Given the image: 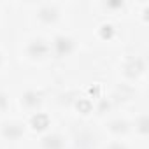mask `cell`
<instances>
[{
    "label": "cell",
    "mask_w": 149,
    "mask_h": 149,
    "mask_svg": "<svg viewBox=\"0 0 149 149\" xmlns=\"http://www.w3.org/2000/svg\"><path fill=\"white\" fill-rule=\"evenodd\" d=\"M11 46H13L16 72L51 74L54 70L49 33L19 26L11 33Z\"/></svg>",
    "instance_id": "7a4b0ae2"
},
{
    "label": "cell",
    "mask_w": 149,
    "mask_h": 149,
    "mask_svg": "<svg viewBox=\"0 0 149 149\" xmlns=\"http://www.w3.org/2000/svg\"><path fill=\"white\" fill-rule=\"evenodd\" d=\"M109 79L116 84L147 93L149 58L147 47L128 46L109 58Z\"/></svg>",
    "instance_id": "277c9868"
},
{
    "label": "cell",
    "mask_w": 149,
    "mask_h": 149,
    "mask_svg": "<svg viewBox=\"0 0 149 149\" xmlns=\"http://www.w3.org/2000/svg\"><path fill=\"white\" fill-rule=\"evenodd\" d=\"M14 30V16L11 2H0V37H11Z\"/></svg>",
    "instance_id": "4fadbf2b"
},
{
    "label": "cell",
    "mask_w": 149,
    "mask_h": 149,
    "mask_svg": "<svg viewBox=\"0 0 149 149\" xmlns=\"http://www.w3.org/2000/svg\"><path fill=\"white\" fill-rule=\"evenodd\" d=\"M67 123V121H65ZM70 133V149H98L102 135L95 123H67Z\"/></svg>",
    "instance_id": "ba28073f"
},
{
    "label": "cell",
    "mask_w": 149,
    "mask_h": 149,
    "mask_svg": "<svg viewBox=\"0 0 149 149\" xmlns=\"http://www.w3.org/2000/svg\"><path fill=\"white\" fill-rule=\"evenodd\" d=\"M98 149H142L132 139H102Z\"/></svg>",
    "instance_id": "9a60e30c"
},
{
    "label": "cell",
    "mask_w": 149,
    "mask_h": 149,
    "mask_svg": "<svg viewBox=\"0 0 149 149\" xmlns=\"http://www.w3.org/2000/svg\"><path fill=\"white\" fill-rule=\"evenodd\" d=\"M28 140L25 119L18 112L0 118V149H14Z\"/></svg>",
    "instance_id": "52a82bcc"
},
{
    "label": "cell",
    "mask_w": 149,
    "mask_h": 149,
    "mask_svg": "<svg viewBox=\"0 0 149 149\" xmlns=\"http://www.w3.org/2000/svg\"><path fill=\"white\" fill-rule=\"evenodd\" d=\"M11 9L14 16V30L26 26L53 33L60 28L76 26L81 18V2H63V0L11 2Z\"/></svg>",
    "instance_id": "6da1fadb"
},
{
    "label": "cell",
    "mask_w": 149,
    "mask_h": 149,
    "mask_svg": "<svg viewBox=\"0 0 149 149\" xmlns=\"http://www.w3.org/2000/svg\"><path fill=\"white\" fill-rule=\"evenodd\" d=\"M95 125L104 139H132L130 116L126 109L112 107L98 119H95Z\"/></svg>",
    "instance_id": "8992f818"
},
{
    "label": "cell",
    "mask_w": 149,
    "mask_h": 149,
    "mask_svg": "<svg viewBox=\"0 0 149 149\" xmlns=\"http://www.w3.org/2000/svg\"><path fill=\"white\" fill-rule=\"evenodd\" d=\"M16 72L11 37H0V81H9Z\"/></svg>",
    "instance_id": "7c38bea8"
},
{
    "label": "cell",
    "mask_w": 149,
    "mask_h": 149,
    "mask_svg": "<svg viewBox=\"0 0 149 149\" xmlns=\"http://www.w3.org/2000/svg\"><path fill=\"white\" fill-rule=\"evenodd\" d=\"M14 149H35V146H33V144H32V140L28 139L26 142H23L21 146H18V147H14Z\"/></svg>",
    "instance_id": "2e32d148"
},
{
    "label": "cell",
    "mask_w": 149,
    "mask_h": 149,
    "mask_svg": "<svg viewBox=\"0 0 149 149\" xmlns=\"http://www.w3.org/2000/svg\"><path fill=\"white\" fill-rule=\"evenodd\" d=\"M54 76L51 74H26L14 72L9 79L14 112L26 116L51 107Z\"/></svg>",
    "instance_id": "3957f363"
},
{
    "label": "cell",
    "mask_w": 149,
    "mask_h": 149,
    "mask_svg": "<svg viewBox=\"0 0 149 149\" xmlns=\"http://www.w3.org/2000/svg\"><path fill=\"white\" fill-rule=\"evenodd\" d=\"M23 119H25V126H26V132H28V139H37L39 135L51 130L56 123L63 121L51 107L32 112V114H26V116H23Z\"/></svg>",
    "instance_id": "8fae6325"
},
{
    "label": "cell",
    "mask_w": 149,
    "mask_h": 149,
    "mask_svg": "<svg viewBox=\"0 0 149 149\" xmlns=\"http://www.w3.org/2000/svg\"><path fill=\"white\" fill-rule=\"evenodd\" d=\"M49 39H51V53H53V60H54V70L68 67L74 61H77L81 56H84L86 53H90L77 25L60 28V30L49 33Z\"/></svg>",
    "instance_id": "5b68a950"
},
{
    "label": "cell",
    "mask_w": 149,
    "mask_h": 149,
    "mask_svg": "<svg viewBox=\"0 0 149 149\" xmlns=\"http://www.w3.org/2000/svg\"><path fill=\"white\" fill-rule=\"evenodd\" d=\"M130 116V132H132V140L142 147L147 149V140H149V116H147V98L140 100L133 107L126 109Z\"/></svg>",
    "instance_id": "9c48e42d"
},
{
    "label": "cell",
    "mask_w": 149,
    "mask_h": 149,
    "mask_svg": "<svg viewBox=\"0 0 149 149\" xmlns=\"http://www.w3.org/2000/svg\"><path fill=\"white\" fill-rule=\"evenodd\" d=\"M14 112L13 107V95L9 88V81H0V118Z\"/></svg>",
    "instance_id": "5bb4252c"
},
{
    "label": "cell",
    "mask_w": 149,
    "mask_h": 149,
    "mask_svg": "<svg viewBox=\"0 0 149 149\" xmlns=\"http://www.w3.org/2000/svg\"><path fill=\"white\" fill-rule=\"evenodd\" d=\"M35 149H70V133L68 125L65 121L56 123L51 130L39 135L37 139H30Z\"/></svg>",
    "instance_id": "30bf717a"
}]
</instances>
